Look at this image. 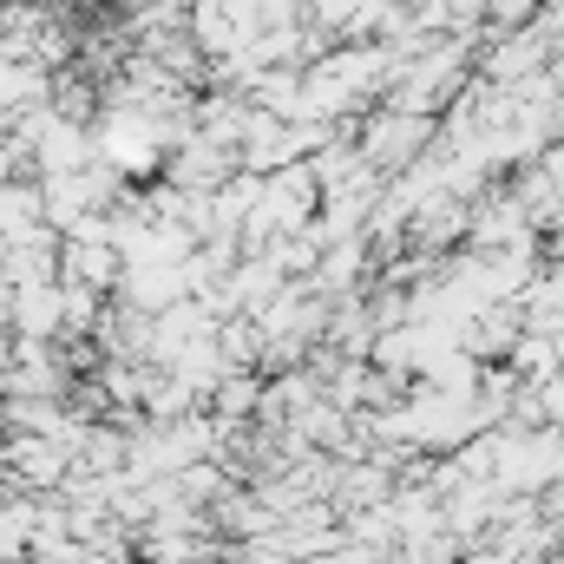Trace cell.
<instances>
[{"instance_id": "cell-1", "label": "cell", "mask_w": 564, "mask_h": 564, "mask_svg": "<svg viewBox=\"0 0 564 564\" xmlns=\"http://www.w3.org/2000/svg\"><path fill=\"white\" fill-rule=\"evenodd\" d=\"M440 144V119H408V112H368L361 126H355V151L368 158V171L375 177H401L414 158H426Z\"/></svg>"}, {"instance_id": "cell-3", "label": "cell", "mask_w": 564, "mask_h": 564, "mask_svg": "<svg viewBox=\"0 0 564 564\" xmlns=\"http://www.w3.org/2000/svg\"><path fill=\"white\" fill-rule=\"evenodd\" d=\"M230 171H237V158H230V151H217V144H204L197 132L164 158V184H171V191H197V197H210Z\"/></svg>"}, {"instance_id": "cell-5", "label": "cell", "mask_w": 564, "mask_h": 564, "mask_svg": "<svg viewBox=\"0 0 564 564\" xmlns=\"http://www.w3.org/2000/svg\"><path fill=\"white\" fill-rule=\"evenodd\" d=\"M257 401H263V381H257L250 368L217 381V414H224V421H243V414H257Z\"/></svg>"}, {"instance_id": "cell-4", "label": "cell", "mask_w": 564, "mask_h": 564, "mask_svg": "<svg viewBox=\"0 0 564 564\" xmlns=\"http://www.w3.org/2000/svg\"><path fill=\"white\" fill-rule=\"evenodd\" d=\"M243 99H250V112H263V119H282V126H289V119L302 112V73H295V66H270V73L250 79Z\"/></svg>"}, {"instance_id": "cell-2", "label": "cell", "mask_w": 564, "mask_h": 564, "mask_svg": "<svg viewBox=\"0 0 564 564\" xmlns=\"http://www.w3.org/2000/svg\"><path fill=\"white\" fill-rule=\"evenodd\" d=\"M466 210L473 204H459V197H426L421 210L408 217V257H426V263H440V257H453V250H466Z\"/></svg>"}]
</instances>
